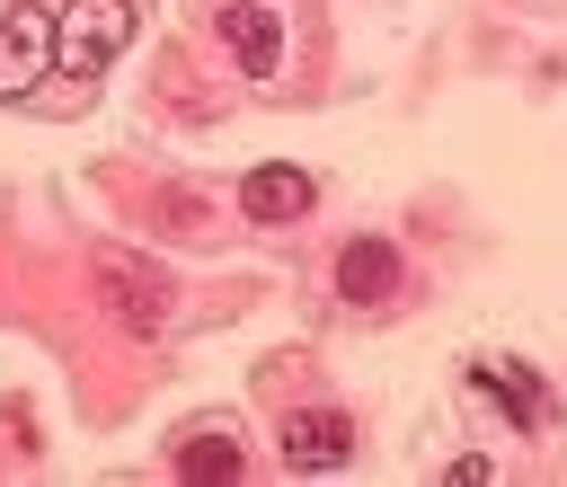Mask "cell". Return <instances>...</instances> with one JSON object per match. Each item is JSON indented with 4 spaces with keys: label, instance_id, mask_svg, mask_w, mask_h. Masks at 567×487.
Masks as SVG:
<instances>
[{
    "label": "cell",
    "instance_id": "obj_2",
    "mask_svg": "<svg viewBox=\"0 0 567 487\" xmlns=\"http://www.w3.org/2000/svg\"><path fill=\"white\" fill-rule=\"evenodd\" d=\"M97 283H106V310H115L133 336L168 328V274H159L151 257H133V248H97Z\"/></svg>",
    "mask_w": 567,
    "mask_h": 487
},
{
    "label": "cell",
    "instance_id": "obj_1",
    "mask_svg": "<svg viewBox=\"0 0 567 487\" xmlns=\"http://www.w3.org/2000/svg\"><path fill=\"white\" fill-rule=\"evenodd\" d=\"M124 44H133V0H71L53 18V71L71 80H97Z\"/></svg>",
    "mask_w": 567,
    "mask_h": 487
},
{
    "label": "cell",
    "instance_id": "obj_7",
    "mask_svg": "<svg viewBox=\"0 0 567 487\" xmlns=\"http://www.w3.org/2000/svg\"><path fill=\"white\" fill-rule=\"evenodd\" d=\"M337 292L346 301H390L399 292V248L390 239H346L337 248Z\"/></svg>",
    "mask_w": 567,
    "mask_h": 487
},
{
    "label": "cell",
    "instance_id": "obj_6",
    "mask_svg": "<svg viewBox=\"0 0 567 487\" xmlns=\"http://www.w3.org/2000/svg\"><path fill=\"white\" fill-rule=\"evenodd\" d=\"M221 44L239 53L248 80H275V62H284V18H275L266 0H230V9H221Z\"/></svg>",
    "mask_w": 567,
    "mask_h": 487
},
{
    "label": "cell",
    "instance_id": "obj_5",
    "mask_svg": "<svg viewBox=\"0 0 567 487\" xmlns=\"http://www.w3.org/2000/svg\"><path fill=\"white\" fill-rule=\"evenodd\" d=\"M310 195H319V186H310L292 159H266V168H248V177H239V213H248V221H266V230L301 221V213H310Z\"/></svg>",
    "mask_w": 567,
    "mask_h": 487
},
{
    "label": "cell",
    "instance_id": "obj_4",
    "mask_svg": "<svg viewBox=\"0 0 567 487\" xmlns=\"http://www.w3.org/2000/svg\"><path fill=\"white\" fill-rule=\"evenodd\" d=\"M53 71V18L44 9H9L0 18V97H27Z\"/></svg>",
    "mask_w": 567,
    "mask_h": 487
},
{
    "label": "cell",
    "instance_id": "obj_9",
    "mask_svg": "<svg viewBox=\"0 0 567 487\" xmlns=\"http://www.w3.org/2000/svg\"><path fill=\"white\" fill-rule=\"evenodd\" d=\"M177 478H239V443H230L221 425H195V434L177 443Z\"/></svg>",
    "mask_w": 567,
    "mask_h": 487
},
{
    "label": "cell",
    "instance_id": "obj_8",
    "mask_svg": "<svg viewBox=\"0 0 567 487\" xmlns=\"http://www.w3.org/2000/svg\"><path fill=\"white\" fill-rule=\"evenodd\" d=\"M470 381L514 416V434H540V425H549V390H540L523 363H470Z\"/></svg>",
    "mask_w": 567,
    "mask_h": 487
},
{
    "label": "cell",
    "instance_id": "obj_3",
    "mask_svg": "<svg viewBox=\"0 0 567 487\" xmlns=\"http://www.w3.org/2000/svg\"><path fill=\"white\" fill-rule=\"evenodd\" d=\"M354 460V416L346 407H292L284 416V469H346Z\"/></svg>",
    "mask_w": 567,
    "mask_h": 487
}]
</instances>
